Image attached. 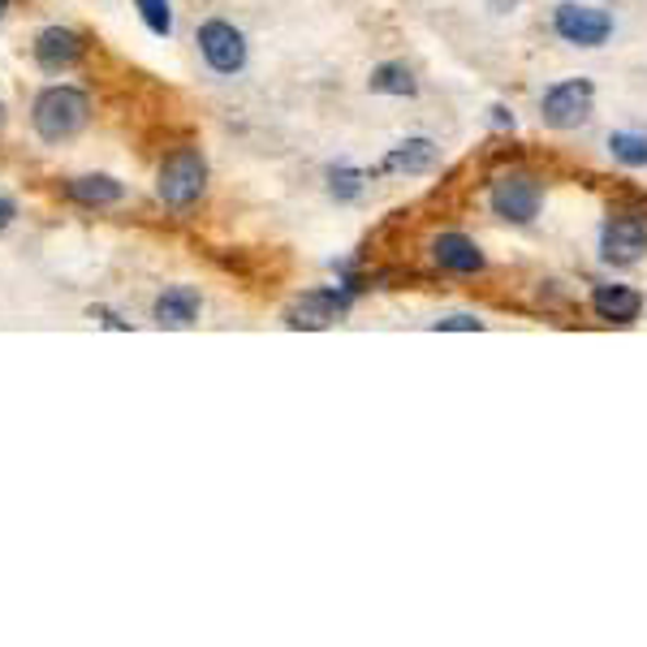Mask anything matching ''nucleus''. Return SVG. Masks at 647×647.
Returning a JSON list of instances; mask_svg holds the SVG:
<instances>
[{
  "mask_svg": "<svg viewBox=\"0 0 647 647\" xmlns=\"http://www.w3.org/2000/svg\"><path fill=\"white\" fill-rule=\"evenodd\" d=\"M31 122H35V135L44 143H70L73 135H82L86 122H91V100L78 86H44L35 95Z\"/></svg>",
  "mask_w": 647,
  "mask_h": 647,
  "instance_id": "f257e3e1",
  "label": "nucleus"
},
{
  "mask_svg": "<svg viewBox=\"0 0 647 647\" xmlns=\"http://www.w3.org/2000/svg\"><path fill=\"white\" fill-rule=\"evenodd\" d=\"M204 190H208V160L199 147H177L173 155H164L155 173V195L169 208H190L204 199Z\"/></svg>",
  "mask_w": 647,
  "mask_h": 647,
  "instance_id": "f03ea898",
  "label": "nucleus"
},
{
  "mask_svg": "<svg viewBox=\"0 0 647 647\" xmlns=\"http://www.w3.org/2000/svg\"><path fill=\"white\" fill-rule=\"evenodd\" d=\"M591 108H596V82L591 78H562L544 91L540 122L548 130H578V126H587Z\"/></svg>",
  "mask_w": 647,
  "mask_h": 647,
  "instance_id": "7ed1b4c3",
  "label": "nucleus"
},
{
  "mask_svg": "<svg viewBox=\"0 0 647 647\" xmlns=\"http://www.w3.org/2000/svg\"><path fill=\"white\" fill-rule=\"evenodd\" d=\"M553 31L562 44L570 48H604L617 31L613 13L609 9H596V4H578V0H562L553 9Z\"/></svg>",
  "mask_w": 647,
  "mask_h": 647,
  "instance_id": "20e7f679",
  "label": "nucleus"
},
{
  "mask_svg": "<svg viewBox=\"0 0 647 647\" xmlns=\"http://www.w3.org/2000/svg\"><path fill=\"white\" fill-rule=\"evenodd\" d=\"M488 208L505 224H535V216L544 208V186L531 173H501L488 190Z\"/></svg>",
  "mask_w": 647,
  "mask_h": 647,
  "instance_id": "39448f33",
  "label": "nucleus"
},
{
  "mask_svg": "<svg viewBox=\"0 0 647 647\" xmlns=\"http://www.w3.org/2000/svg\"><path fill=\"white\" fill-rule=\"evenodd\" d=\"M600 259L613 268H635L647 259V212H613L600 224Z\"/></svg>",
  "mask_w": 647,
  "mask_h": 647,
  "instance_id": "423d86ee",
  "label": "nucleus"
},
{
  "mask_svg": "<svg viewBox=\"0 0 647 647\" xmlns=\"http://www.w3.org/2000/svg\"><path fill=\"white\" fill-rule=\"evenodd\" d=\"M355 302V289L350 286H324V289H307L289 302L286 324L289 328H328L337 324Z\"/></svg>",
  "mask_w": 647,
  "mask_h": 647,
  "instance_id": "0eeeda50",
  "label": "nucleus"
},
{
  "mask_svg": "<svg viewBox=\"0 0 647 647\" xmlns=\"http://www.w3.org/2000/svg\"><path fill=\"white\" fill-rule=\"evenodd\" d=\"M195 44H199V57H204L216 73L233 78V73L246 70V35H242L233 22H224V18H208V22L199 26Z\"/></svg>",
  "mask_w": 647,
  "mask_h": 647,
  "instance_id": "6e6552de",
  "label": "nucleus"
},
{
  "mask_svg": "<svg viewBox=\"0 0 647 647\" xmlns=\"http://www.w3.org/2000/svg\"><path fill=\"white\" fill-rule=\"evenodd\" d=\"M431 259L444 273H453V277H480L488 268V255L480 251V242L466 238V233H458V229H449V233H440L431 242Z\"/></svg>",
  "mask_w": 647,
  "mask_h": 647,
  "instance_id": "1a4fd4ad",
  "label": "nucleus"
},
{
  "mask_svg": "<svg viewBox=\"0 0 647 647\" xmlns=\"http://www.w3.org/2000/svg\"><path fill=\"white\" fill-rule=\"evenodd\" d=\"M31 53H35V66L44 73H61V70H73L82 61L86 44H82V35L70 31V26H48V31L35 35V48Z\"/></svg>",
  "mask_w": 647,
  "mask_h": 647,
  "instance_id": "9d476101",
  "label": "nucleus"
},
{
  "mask_svg": "<svg viewBox=\"0 0 647 647\" xmlns=\"http://www.w3.org/2000/svg\"><path fill=\"white\" fill-rule=\"evenodd\" d=\"M591 311L596 320L604 324H635L644 315V293L635 286H622V281H609V286H596L591 289Z\"/></svg>",
  "mask_w": 647,
  "mask_h": 647,
  "instance_id": "9b49d317",
  "label": "nucleus"
},
{
  "mask_svg": "<svg viewBox=\"0 0 647 647\" xmlns=\"http://www.w3.org/2000/svg\"><path fill=\"white\" fill-rule=\"evenodd\" d=\"M204 311V298L195 286H169L155 302H151V320L160 328H190Z\"/></svg>",
  "mask_w": 647,
  "mask_h": 647,
  "instance_id": "f8f14e48",
  "label": "nucleus"
},
{
  "mask_svg": "<svg viewBox=\"0 0 647 647\" xmlns=\"http://www.w3.org/2000/svg\"><path fill=\"white\" fill-rule=\"evenodd\" d=\"M66 199L78 208H113V204L126 199V186L108 173H82V177L66 182Z\"/></svg>",
  "mask_w": 647,
  "mask_h": 647,
  "instance_id": "ddd939ff",
  "label": "nucleus"
},
{
  "mask_svg": "<svg viewBox=\"0 0 647 647\" xmlns=\"http://www.w3.org/2000/svg\"><path fill=\"white\" fill-rule=\"evenodd\" d=\"M367 86H371L376 95H393V100L419 95V78H415V70H411L406 61H384V66H376L371 78H367Z\"/></svg>",
  "mask_w": 647,
  "mask_h": 647,
  "instance_id": "4468645a",
  "label": "nucleus"
},
{
  "mask_svg": "<svg viewBox=\"0 0 647 647\" xmlns=\"http://www.w3.org/2000/svg\"><path fill=\"white\" fill-rule=\"evenodd\" d=\"M436 164V143L431 139H406L384 155V169L389 173H428Z\"/></svg>",
  "mask_w": 647,
  "mask_h": 647,
  "instance_id": "2eb2a0df",
  "label": "nucleus"
},
{
  "mask_svg": "<svg viewBox=\"0 0 647 647\" xmlns=\"http://www.w3.org/2000/svg\"><path fill=\"white\" fill-rule=\"evenodd\" d=\"M609 155L626 169H647V130H617L609 135Z\"/></svg>",
  "mask_w": 647,
  "mask_h": 647,
  "instance_id": "dca6fc26",
  "label": "nucleus"
},
{
  "mask_svg": "<svg viewBox=\"0 0 647 647\" xmlns=\"http://www.w3.org/2000/svg\"><path fill=\"white\" fill-rule=\"evenodd\" d=\"M328 195H333L337 204L359 199L362 195V173L355 169V164H333V169H328Z\"/></svg>",
  "mask_w": 647,
  "mask_h": 647,
  "instance_id": "f3484780",
  "label": "nucleus"
},
{
  "mask_svg": "<svg viewBox=\"0 0 647 647\" xmlns=\"http://www.w3.org/2000/svg\"><path fill=\"white\" fill-rule=\"evenodd\" d=\"M135 9H139V18L151 35H160V39L173 35V4L169 0H135Z\"/></svg>",
  "mask_w": 647,
  "mask_h": 647,
  "instance_id": "a211bd4d",
  "label": "nucleus"
},
{
  "mask_svg": "<svg viewBox=\"0 0 647 647\" xmlns=\"http://www.w3.org/2000/svg\"><path fill=\"white\" fill-rule=\"evenodd\" d=\"M431 328H436V333H480V328H484V320H480V315H471V311H458V315L436 320Z\"/></svg>",
  "mask_w": 647,
  "mask_h": 647,
  "instance_id": "6ab92c4d",
  "label": "nucleus"
},
{
  "mask_svg": "<svg viewBox=\"0 0 647 647\" xmlns=\"http://www.w3.org/2000/svg\"><path fill=\"white\" fill-rule=\"evenodd\" d=\"M488 113H493V126H497V130H513V113H509L505 104H493Z\"/></svg>",
  "mask_w": 647,
  "mask_h": 647,
  "instance_id": "aec40b11",
  "label": "nucleus"
},
{
  "mask_svg": "<svg viewBox=\"0 0 647 647\" xmlns=\"http://www.w3.org/2000/svg\"><path fill=\"white\" fill-rule=\"evenodd\" d=\"M13 216H18V204H13L9 195H0V229H9V224H13Z\"/></svg>",
  "mask_w": 647,
  "mask_h": 647,
  "instance_id": "412c9836",
  "label": "nucleus"
},
{
  "mask_svg": "<svg viewBox=\"0 0 647 647\" xmlns=\"http://www.w3.org/2000/svg\"><path fill=\"white\" fill-rule=\"evenodd\" d=\"M488 4H493V13H509L518 0H488Z\"/></svg>",
  "mask_w": 647,
  "mask_h": 647,
  "instance_id": "4be33fe9",
  "label": "nucleus"
},
{
  "mask_svg": "<svg viewBox=\"0 0 647 647\" xmlns=\"http://www.w3.org/2000/svg\"><path fill=\"white\" fill-rule=\"evenodd\" d=\"M4 13H9V0H0V18H4Z\"/></svg>",
  "mask_w": 647,
  "mask_h": 647,
  "instance_id": "5701e85b",
  "label": "nucleus"
},
{
  "mask_svg": "<svg viewBox=\"0 0 647 647\" xmlns=\"http://www.w3.org/2000/svg\"><path fill=\"white\" fill-rule=\"evenodd\" d=\"M0 130H4V104H0Z\"/></svg>",
  "mask_w": 647,
  "mask_h": 647,
  "instance_id": "b1692460",
  "label": "nucleus"
}]
</instances>
